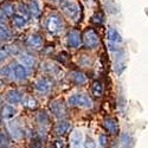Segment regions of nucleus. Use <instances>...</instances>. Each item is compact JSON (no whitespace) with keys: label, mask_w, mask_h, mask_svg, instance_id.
Segmentation results:
<instances>
[{"label":"nucleus","mask_w":148,"mask_h":148,"mask_svg":"<svg viewBox=\"0 0 148 148\" xmlns=\"http://www.w3.org/2000/svg\"><path fill=\"white\" fill-rule=\"evenodd\" d=\"M45 26H46V30L50 33L56 34V33H58V32H60L62 30H63L64 24H63V20H62L59 14L52 13V14H50L47 17Z\"/></svg>","instance_id":"nucleus-1"},{"label":"nucleus","mask_w":148,"mask_h":148,"mask_svg":"<svg viewBox=\"0 0 148 148\" xmlns=\"http://www.w3.org/2000/svg\"><path fill=\"white\" fill-rule=\"evenodd\" d=\"M68 103L72 107H82V108H92V100L85 94H75L69 97Z\"/></svg>","instance_id":"nucleus-2"},{"label":"nucleus","mask_w":148,"mask_h":148,"mask_svg":"<svg viewBox=\"0 0 148 148\" xmlns=\"http://www.w3.org/2000/svg\"><path fill=\"white\" fill-rule=\"evenodd\" d=\"M60 8L71 19H73V20L78 19L79 7H78V5L76 3L70 1V0H62V1H60Z\"/></svg>","instance_id":"nucleus-3"},{"label":"nucleus","mask_w":148,"mask_h":148,"mask_svg":"<svg viewBox=\"0 0 148 148\" xmlns=\"http://www.w3.org/2000/svg\"><path fill=\"white\" fill-rule=\"evenodd\" d=\"M83 43L88 49H95L100 44V38L96 33V31L91 27H88L83 33Z\"/></svg>","instance_id":"nucleus-4"},{"label":"nucleus","mask_w":148,"mask_h":148,"mask_svg":"<svg viewBox=\"0 0 148 148\" xmlns=\"http://www.w3.org/2000/svg\"><path fill=\"white\" fill-rule=\"evenodd\" d=\"M49 108H50V112L53 114V116H56L58 119H62L66 115V108L60 100L52 101L50 103V106H49Z\"/></svg>","instance_id":"nucleus-5"},{"label":"nucleus","mask_w":148,"mask_h":148,"mask_svg":"<svg viewBox=\"0 0 148 148\" xmlns=\"http://www.w3.org/2000/svg\"><path fill=\"white\" fill-rule=\"evenodd\" d=\"M34 88H36L37 91L40 92V94H47L52 88V81H51V78H49V77H42V78H39L38 81L36 82Z\"/></svg>","instance_id":"nucleus-6"},{"label":"nucleus","mask_w":148,"mask_h":148,"mask_svg":"<svg viewBox=\"0 0 148 148\" xmlns=\"http://www.w3.org/2000/svg\"><path fill=\"white\" fill-rule=\"evenodd\" d=\"M23 92L20 90L17 89H11L6 92V101L11 104H19L20 102H23Z\"/></svg>","instance_id":"nucleus-7"},{"label":"nucleus","mask_w":148,"mask_h":148,"mask_svg":"<svg viewBox=\"0 0 148 148\" xmlns=\"http://www.w3.org/2000/svg\"><path fill=\"white\" fill-rule=\"evenodd\" d=\"M66 43L70 47H78L82 43V37L79 34V32L77 30H72L68 33V37H66Z\"/></svg>","instance_id":"nucleus-8"},{"label":"nucleus","mask_w":148,"mask_h":148,"mask_svg":"<svg viewBox=\"0 0 148 148\" xmlns=\"http://www.w3.org/2000/svg\"><path fill=\"white\" fill-rule=\"evenodd\" d=\"M7 129L11 134V136L14 140H20L23 138V130L21 127L19 126V123L17 121H11L7 125Z\"/></svg>","instance_id":"nucleus-9"},{"label":"nucleus","mask_w":148,"mask_h":148,"mask_svg":"<svg viewBox=\"0 0 148 148\" xmlns=\"http://www.w3.org/2000/svg\"><path fill=\"white\" fill-rule=\"evenodd\" d=\"M26 44L31 49H40L43 45V37L39 33H32L29 36Z\"/></svg>","instance_id":"nucleus-10"},{"label":"nucleus","mask_w":148,"mask_h":148,"mask_svg":"<svg viewBox=\"0 0 148 148\" xmlns=\"http://www.w3.org/2000/svg\"><path fill=\"white\" fill-rule=\"evenodd\" d=\"M71 129V123L69 121H64V120H60L59 122L56 123V126L53 128L55 134L57 135H64L66 133H69V130Z\"/></svg>","instance_id":"nucleus-11"},{"label":"nucleus","mask_w":148,"mask_h":148,"mask_svg":"<svg viewBox=\"0 0 148 148\" xmlns=\"http://www.w3.org/2000/svg\"><path fill=\"white\" fill-rule=\"evenodd\" d=\"M103 126H104L106 130H107L109 134L115 135V134H117V132H119V123H117V121H116L115 119H113V117L106 119V120L103 121Z\"/></svg>","instance_id":"nucleus-12"},{"label":"nucleus","mask_w":148,"mask_h":148,"mask_svg":"<svg viewBox=\"0 0 148 148\" xmlns=\"http://www.w3.org/2000/svg\"><path fill=\"white\" fill-rule=\"evenodd\" d=\"M71 147H83L84 140H83V134L81 130L75 129L71 133V138H70Z\"/></svg>","instance_id":"nucleus-13"},{"label":"nucleus","mask_w":148,"mask_h":148,"mask_svg":"<svg viewBox=\"0 0 148 148\" xmlns=\"http://www.w3.org/2000/svg\"><path fill=\"white\" fill-rule=\"evenodd\" d=\"M19 62H20V64H23L24 66L32 68L36 63V59L32 55H30L27 52H23V53L19 55Z\"/></svg>","instance_id":"nucleus-14"},{"label":"nucleus","mask_w":148,"mask_h":148,"mask_svg":"<svg viewBox=\"0 0 148 148\" xmlns=\"http://www.w3.org/2000/svg\"><path fill=\"white\" fill-rule=\"evenodd\" d=\"M13 70V73H14V77L19 81H23L27 77V70H26V66H24L23 64H16L14 68H12Z\"/></svg>","instance_id":"nucleus-15"},{"label":"nucleus","mask_w":148,"mask_h":148,"mask_svg":"<svg viewBox=\"0 0 148 148\" xmlns=\"http://www.w3.org/2000/svg\"><path fill=\"white\" fill-rule=\"evenodd\" d=\"M107 38H108V40H110V42L114 43V44H120L122 42L121 34L114 27H109L108 29V31H107Z\"/></svg>","instance_id":"nucleus-16"},{"label":"nucleus","mask_w":148,"mask_h":148,"mask_svg":"<svg viewBox=\"0 0 148 148\" xmlns=\"http://www.w3.org/2000/svg\"><path fill=\"white\" fill-rule=\"evenodd\" d=\"M16 114H17V109L13 106H12V104H6L1 109V117L3 119L10 120V119L13 117Z\"/></svg>","instance_id":"nucleus-17"},{"label":"nucleus","mask_w":148,"mask_h":148,"mask_svg":"<svg viewBox=\"0 0 148 148\" xmlns=\"http://www.w3.org/2000/svg\"><path fill=\"white\" fill-rule=\"evenodd\" d=\"M0 11L3 12V13L5 14V16H13L14 14V5H13V3H11V1H5L3 5H1V7H0Z\"/></svg>","instance_id":"nucleus-18"},{"label":"nucleus","mask_w":148,"mask_h":148,"mask_svg":"<svg viewBox=\"0 0 148 148\" xmlns=\"http://www.w3.org/2000/svg\"><path fill=\"white\" fill-rule=\"evenodd\" d=\"M71 76H72L73 82H75L76 84H78V85H82V84H84L85 82H87V76H85L82 71H73L71 73Z\"/></svg>","instance_id":"nucleus-19"},{"label":"nucleus","mask_w":148,"mask_h":148,"mask_svg":"<svg viewBox=\"0 0 148 148\" xmlns=\"http://www.w3.org/2000/svg\"><path fill=\"white\" fill-rule=\"evenodd\" d=\"M12 23H13V25L16 27H23L26 24V19L23 14L14 13L13 16H12Z\"/></svg>","instance_id":"nucleus-20"},{"label":"nucleus","mask_w":148,"mask_h":148,"mask_svg":"<svg viewBox=\"0 0 148 148\" xmlns=\"http://www.w3.org/2000/svg\"><path fill=\"white\" fill-rule=\"evenodd\" d=\"M120 141H121V146L123 148H129L133 145V139L128 133H123L120 138Z\"/></svg>","instance_id":"nucleus-21"},{"label":"nucleus","mask_w":148,"mask_h":148,"mask_svg":"<svg viewBox=\"0 0 148 148\" xmlns=\"http://www.w3.org/2000/svg\"><path fill=\"white\" fill-rule=\"evenodd\" d=\"M30 13L33 16V17H39L40 14V6H39V3L38 0H32L31 4H30Z\"/></svg>","instance_id":"nucleus-22"},{"label":"nucleus","mask_w":148,"mask_h":148,"mask_svg":"<svg viewBox=\"0 0 148 148\" xmlns=\"http://www.w3.org/2000/svg\"><path fill=\"white\" fill-rule=\"evenodd\" d=\"M91 90H92V95H94V96H96V97H101L102 94H103V84H102L101 82L96 81V82L92 84Z\"/></svg>","instance_id":"nucleus-23"},{"label":"nucleus","mask_w":148,"mask_h":148,"mask_svg":"<svg viewBox=\"0 0 148 148\" xmlns=\"http://www.w3.org/2000/svg\"><path fill=\"white\" fill-rule=\"evenodd\" d=\"M23 103H24V106H25L26 108H29V109H36V107H37V101L34 100L33 97H31V96L23 98Z\"/></svg>","instance_id":"nucleus-24"},{"label":"nucleus","mask_w":148,"mask_h":148,"mask_svg":"<svg viewBox=\"0 0 148 148\" xmlns=\"http://www.w3.org/2000/svg\"><path fill=\"white\" fill-rule=\"evenodd\" d=\"M125 69H126V63H125V60L117 59V62L115 63V66H114L115 73H116V75H121V73L125 71Z\"/></svg>","instance_id":"nucleus-25"},{"label":"nucleus","mask_w":148,"mask_h":148,"mask_svg":"<svg viewBox=\"0 0 148 148\" xmlns=\"http://www.w3.org/2000/svg\"><path fill=\"white\" fill-rule=\"evenodd\" d=\"M11 37V33L8 31V29L4 25L0 24V42H4V40H7Z\"/></svg>","instance_id":"nucleus-26"},{"label":"nucleus","mask_w":148,"mask_h":148,"mask_svg":"<svg viewBox=\"0 0 148 148\" xmlns=\"http://www.w3.org/2000/svg\"><path fill=\"white\" fill-rule=\"evenodd\" d=\"M37 122L42 126H46L49 123V115L45 112H40L38 115H37Z\"/></svg>","instance_id":"nucleus-27"},{"label":"nucleus","mask_w":148,"mask_h":148,"mask_svg":"<svg viewBox=\"0 0 148 148\" xmlns=\"http://www.w3.org/2000/svg\"><path fill=\"white\" fill-rule=\"evenodd\" d=\"M106 6H107V11L109 12V13H117L119 12V8H117L114 0H107Z\"/></svg>","instance_id":"nucleus-28"},{"label":"nucleus","mask_w":148,"mask_h":148,"mask_svg":"<svg viewBox=\"0 0 148 148\" xmlns=\"http://www.w3.org/2000/svg\"><path fill=\"white\" fill-rule=\"evenodd\" d=\"M10 55L8 47H0V62H3L4 59H6Z\"/></svg>","instance_id":"nucleus-29"},{"label":"nucleus","mask_w":148,"mask_h":148,"mask_svg":"<svg viewBox=\"0 0 148 148\" xmlns=\"http://www.w3.org/2000/svg\"><path fill=\"white\" fill-rule=\"evenodd\" d=\"M92 23H95V24H102L103 23V16H102V13H98V12H96V13L92 16Z\"/></svg>","instance_id":"nucleus-30"},{"label":"nucleus","mask_w":148,"mask_h":148,"mask_svg":"<svg viewBox=\"0 0 148 148\" xmlns=\"http://www.w3.org/2000/svg\"><path fill=\"white\" fill-rule=\"evenodd\" d=\"M83 146H84V148H96V142L91 138H87Z\"/></svg>","instance_id":"nucleus-31"},{"label":"nucleus","mask_w":148,"mask_h":148,"mask_svg":"<svg viewBox=\"0 0 148 148\" xmlns=\"http://www.w3.org/2000/svg\"><path fill=\"white\" fill-rule=\"evenodd\" d=\"M98 142H100V146L101 147H104L108 142V136L106 134H101L100 135V138H98Z\"/></svg>","instance_id":"nucleus-32"},{"label":"nucleus","mask_w":148,"mask_h":148,"mask_svg":"<svg viewBox=\"0 0 148 148\" xmlns=\"http://www.w3.org/2000/svg\"><path fill=\"white\" fill-rule=\"evenodd\" d=\"M29 148H42V142L39 140H32Z\"/></svg>","instance_id":"nucleus-33"},{"label":"nucleus","mask_w":148,"mask_h":148,"mask_svg":"<svg viewBox=\"0 0 148 148\" xmlns=\"http://www.w3.org/2000/svg\"><path fill=\"white\" fill-rule=\"evenodd\" d=\"M53 147H55V148H64V141L60 140V139L56 140V141L53 142Z\"/></svg>","instance_id":"nucleus-34"},{"label":"nucleus","mask_w":148,"mask_h":148,"mask_svg":"<svg viewBox=\"0 0 148 148\" xmlns=\"http://www.w3.org/2000/svg\"><path fill=\"white\" fill-rule=\"evenodd\" d=\"M6 142H7L6 136H5V135H4L3 133H0V147L4 146V145H6Z\"/></svg>","instance_id":"nucleus-35"},{"label":"nucleus","mask_w":148,"mask_h":148,"mask_svg":"<svg viewBox=\"0 0 148 148\" xmlns=\"http://www.w3.org/2000/svg\"><path fill=\"white\" fill-rule=\"evenodd\" d=\"M4 16H5V14L3 13L1 11H0V21H3V20H4Z\"/></svg>","instance_id":"nucleus-36"},{"label":"nucleus","mask_w":148,"mask_h":148,"mask_svg":"<svg viewBox=\"0 0 148 148\" xmlns=\"http://www.w3.org/2000/svg\"><path fill=\"white\" fill-rule=\"evenodd\" d=\"M0 148H10L7 145H4V146H1V147H0Z\"/></svg>","instance_id":"nucleus-37"},{"label":"nucleus","mask_w":148,"mask_h":148,"mask_svg":"<svg viewBox=\"0 0 148 148\" xmlns=\"http://www.w3.org/2000/svg\"><path fill=\"white\" fill-rule=\"evenodd\" d=\"M71 148H84V146L83 147H71Z\"/></svg>","instance_id":"nucleus-38"},{"label":"nucleus","mask_w":148,"mask_h":148,"mask_svg":"<svg viewBox=\"0 0 148 148\" xmlns=\"http://www.w3.org/2000/svg\"><path fill=\"white\" fill-rule=\"evenodd\" d=\"M1 101H3V98H1V97H0V104H1Z\"/></svg>","instance_id":"nucleus-39"}]
</instances>
